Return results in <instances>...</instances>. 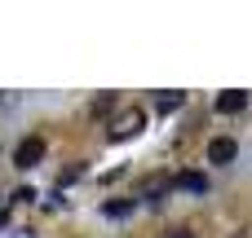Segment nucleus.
Masks as SVG:
<instances>
[{"label": "nucleus", "instance_id": "obj_4", "mask_svg": "<svg viewBox=\"0 0 252 238\" xmlns=\"http://www.w3.org/2000/svg\"><path fill=\"white\" fill-rule=\"evenodd\" d=\"M244 106H248V93H239V88H226V93L217 97V110H221V115H239Z\"/></svg>", "mask_w": 252, "mask_h": 238}, {"label": "nucleus", "instance_id": "obj_6", "mask_svg": "<svg viewBox=\"0 0 252 238\" xmlns=\"http://www.w3.org/2000/svg\"><path fill=\"white\" fill-rule=\"evenodd\" d=\"M182 102H186L182 93H159V97H155V110H159V115H173Z\"/></svg>", "mask_w": 252, "mask_h": 238}, {"label": "nucleus", "instance_id": "obj_3", "mask_svg": "<svg viewBox=\"0 0 252 238\" xmlns=\"http://www.w3.org/2000/svg\"><path fill=\"white\" fill-rule=\"evenodd\" d=\"M239 159V141L235 137H213L208 141V163H235Z\"/></svg>", "mask_w": 252, "mask_h": 238}, {"label": "nucleus", "instance_id": "obj_9", "mask_svg": "<svg viewBox=\"0 0 252 238\" xmlns=\"http://www.w3.org/2000/svg\"><path fill=\"white\" fill-rule=\"evenodd\" d=\"M111 102H115L111 93H106V97H97V102H93V115H106V110H111Z\"/></svg>", "mask_w": 252, "mask_h": 238}, {"label": "nucleus", "instance_id": "obj_11", "mask_svg": "<svg viewBox=\"0 0 252 238\" xmlns=\"http://www.w3.org/2000/svg\"><path fill=\"white\" fill-rule=\"evenodd\" d=\"M4 221H9V216H4V212H0V225H4Z\"/></svg>", "mask_w": 252, "mask_h": 238}, {"label": "nucleus", "instance_id": "obj_7", "mask_svg": "<svg viewBox=\"0 0 252 238\" xmlns=\"http://www.w3.org/2000/svg\"><path fill=\"white\" fill-rule=\"evenodd\" d=\"M168 185H173V181H168V177H151V181H146V185H142V199H159V194H164V190H168Z\"/></svg>", "mask_w": 252, "mask_h": 238}, {"label": "nucleus", "instance_id": "obj_10", "mask_svg": "<svg viewBox=\"0 0 252 238\" xmlns=\"http://www.w3.org/2000/svg\"><path fill=\"white\" fill-rule=\"evenodd\" d=\"M168 238H195V234H190V230H173Z\"/></svg>", "mask_w": 252, "mask_h": 238}, {"label": "nucleus", "instance_id": "obj_8", "mask_svg": "<svg viewBox=\"0 0 252 238\" xmlns=\"http://www.w3.org/2000/svg\"><path fill=\"white\" fill-rule=\"evenodd\" d=\"M133 208H137V199H115V203H106V216H133Z\"/></svg>", "mask_w": 252, "mask_h": 238}, {"label": "nucleus", "instance_id": "obj_1", "mask_svg": "<svg viewBox=\"0 0 252 238\" xmlns=\"http://www.w3.org/2000/svg\"><path fill=\"white\" fill-rule=\"evenodd\" d=\"M142 128H146V110H137V106H133V110H124V115L111 124V137H115V141H124V137H137Z\"/></svg>", "mask_w": 252, "mask_h": 238}, {"label": "nucleus", "instance_id": "obj_5", "mask_svg": "<svg viewBox=\"0 0 252 238\" xmlns=\"http://www.w3.org/2000/svg\"><path fill=\"white\" fill-rule=\"evenodd\" d=\"M173 185H177V190H186V194H204V190H208V177H204V172H182Z\"/></svg>", "mask_w": 252, "mask_h": 238}, {"label": "nucleus", "instance_id": "obj_2", "mask_svg": "<svg viewBox=\"0 0 252 238\" xmlns=\"http://www.w3.org/2000/svg\"><path fill=\"white\" fill-rule=\"evenodd\" d=\"M44 159V137H27V141H18V150H13V163L18 168H35Z\"/></svg>", "mask_w": 252, "mask_h": 238}]
</instances>
